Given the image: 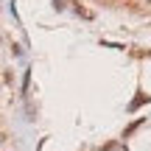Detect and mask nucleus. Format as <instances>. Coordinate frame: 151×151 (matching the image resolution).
<instances>
[{
  "label": "nucleus",
  "mask_w": 151,
  "mask_h": 151,
  "mask_svg": "<svg viewBox=\"0 0 151 151\" xmlns=\"http://www.w3.org/2000/svg\"><path fill=\"white\" fill-rule=\"evenodd\" d=\"M146 101H151V95H140V98H134V101L129 104V109H137V106H143Z\"/></svg>",
  "instance_id": "1"
}]
</instances>
